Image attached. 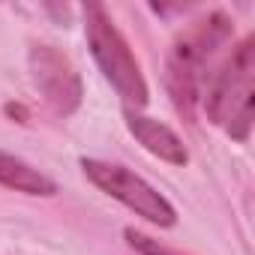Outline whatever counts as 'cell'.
Returning a JSON list of instances; mask_svg holds the SVG:
<instances>
[{
    "mask_svg": "<svg viewBox=\"0 0 255 255\" xmlns=\"http://www.w3.org/2000/svg\"><path fill=\"white\" fill-rule=\"evenodd\" d=\"M231 36V18L222 12H213L201 21H195L171 48L168 54V93L174 99V108L192 120L195 108L201 102V87L207 75V63L216 54V48Z\"/></svg>",
    "mask_w": 255,
    "mask_h": 255,
    "instance_id": "cell-1",
    "label": "cell"
},
{
    "mask_svg": "<svg viewBox=\"0 0 255 255\" xmlns=\"http://www.w3.org/2000/svg\"><path fill=\"white\" fill-rule=\"evenodd\" d=\"M252 90H255V39L246 36L219 66L204 96L207 117L237 141H246L252 129Z\"/></svg>",
    "mask_w": 255,
    "mask_h": 255,
    "instance_id": "cell-2",
    "label": "cell"
},
{
    "mask_svg": "<svg viewBox=\"0 0 255 255\" xmlns=\"http://www.w3.org/2000/svg\"><path fill=\"white\" fill-rule=\"evenodd\" d=\"M84 33H87L93 60L99 63V69L111 81V87L123 96V102L135 105V108L147 105V81L141 75V66L102 3L84 6Z\"/></svg>",
    "mask_w": 255,
    "mask_h": 255,
    "instance_id": "cell-3",
    "label": "cell"
},
{
    "mask_svg": "<svg viewBox=\"0 0 255 255\" xmlns=\"http://www.w3.org/2000/svg\"><path fill=\"white\" fill-rule=\"evenodd\" d=\"M81 168H84V174L93 186H99L105 195H111L120 204H126L129 210H135L147 222H153L159 228L174 225V219H177L174 207L144 177L132 174L123 165H111V162H99V159H81Z\"/></svg>",
    "mask_w": 255,
    "mask_h": 255,
    "instance_id": "cell-4",
    "label": "cell"
},
{
    "mask_svg": "<svg viewBox=\"0 0 255 255\" xmlns=\"http://www.w3.org/2000/svg\"><path fill=\"white\" fill-rule=\"evenodd\" d=\"M30 78L42 99L57 111V114H72L81 105V75L75 72L72 60L60 54L51 45H36L30 48Z\"/></svg>",
    "mask_w": 255,
    "mask_h": 255,
    "instance_id": "cell-5",
    "label": "cell"
},
{
    "mask_svg": "<svg viewBox=\"0 0 255 255\" xmlns=\"http://www.w3.org/2000/svg\"><path fill=\"white\" fill-rule=\"evenodd\" d=\"M126 126H129V132L135 135V141L150 150L153 156H159L162 162L168 165H186L189 153L183 147V141L174 135V129H168L165 123L153 120V117H141L135 111H126Z\"/></svg>",
    "mask_w": 255,
    "mask_h": 255,
    "instance_id": "cell-6",
    "label": "cell"
},
{
    "mask_svg": "<svg viewBox=\"0 0 255 255\" xmlns=\"http://www.w3.org/2000/svg\"><path fill=\"white\" fill-rule=\"evenodd\" d=\"M0 183L15 192H27V195H54L57 192L54 180H48L33 165H27L24 159H18L12 153H3V150H0Z\"/></svg>",
    "mask_w": 255,
    "mask_h": 255,
    "instance_id": "cell-7",
    "label": "cell"
},
{
    "mask_svg": "<svg viewBox=\"0 0 255 255\" xmlns=\"http://www.w3.org/2000/svg\"><path fill=\"white\" fill-rule=\"evenodd\" d=\"M126 240H129V246H132L138 255H180L177 249H168V246H162L159 240H153V237H147V234H141V231H135V228H126Z\"/></svg>",
    "mask_w": 255,
    "mask_h": 255,
    "instance_id": "cell-8",
    "label": "cell"
}]
</instances>
